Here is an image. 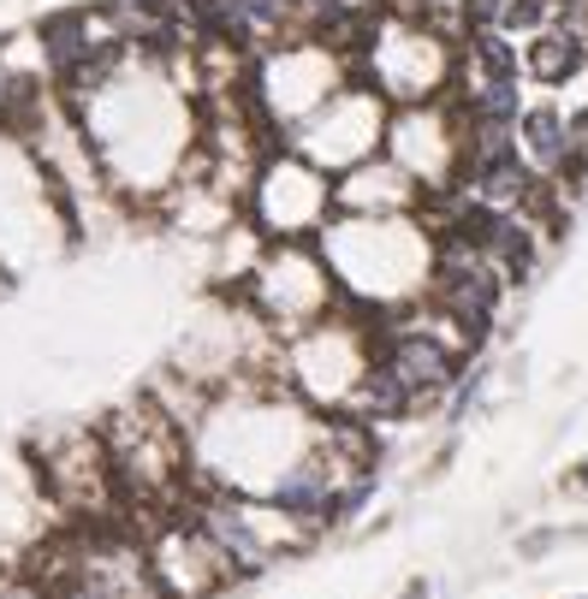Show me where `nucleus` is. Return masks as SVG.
<instances>
[{
	"mask_svg": "<svg viewBox=\"0 0 588 599\" xmlns=\"http://www.w3.org/2000/svg\"><path fill=\"white\" fill-rule=\"evenodd\" d=\"M577 481H588V457H583V469H577Z\"/></svg>",
	"mask_w": 588,
	"mask_h": 599,
	"instance_id": "4468645a",
	"label": "nucleus"
},
{
	"mask_svg": "<svg viewBox=\"0 0 588 599\" xmlns=\"http://www.w3.org/2000/svg\"><path fill=\"white\" fill-rule=\"evenodd\" d=\"M84 137L95 143L107 178H119L131 196H155L179 178L196 143V113L179 84L161 78V54L131 48L90 95L72 101Z\"/></svg>",
	"mask_w": 588,
	"mask_h": 599,
	"instance_id": "f257e3e1",
	"label": "nucleus"
},
{
	"mask_svg": "<svg viewBox=\"0 0 588 599\" xmlns=\"http://www.w3.org/2000/svg\"><path fill=\"white\" fill-rule=\"evenodd\" d=\"M0 599H60L42 576H0Z\"/></svg>",
	"mask_w": 588,
	"mask_h": 599,
	"instance_id": "f8f14e48",
	"label": "nucleus"
},
{
	"mask_svg": "<svg viewBox=\"0 0 588 599\" xmlns=\"http://www.w3.org/2000/svg\"><path fill=\"white\" fill-rule=\"evenodd\" d=\"M517 155L529 161V167L541 173L553 190H571V184H583V178H588L577 167V149H571V113L553 107V101L523 107V119H517Z\"/></svg>",
	"mask_w": 588,
	"mask_h": 599,
	"instance_id": "6e6552de",
	"label": "nucleus"
},
{
	"mask_svg": "<svg viewBox=\"0 0 588 599\" xmlns=\"http://www.w3.org/2000/svg\"><path fill=\"white\" fill-rule=\"evenodd\" d=\"M499 267L487 262V250L470 244H440L434 256V279H429V309L440 315L446 327H458L464 344H482L494 333V315H499Z\"/></svg>",
	"mask_w": 588,
	"mask_h": 599,
	"instance_id": "39448f33",
	"label": "nucleus"
},
{
	"mask_svg": "<svg viewBox=\"0 0 588 599\" xmlns=\"http://www.w3.org/2000/svg\"><path fill=\"white\" fill-rule=\"evenodd\" d=\"M227 576H238L232 558L215 546V534L196 517H172L161 540L149 546V582L161 599H208Z\"/></svg>",
	"mask_w": 588,
	"mask_h": 599,
	"instance_id": "423d86ee",
	"label": "nucleus"
},
{
	"mask_svg": "<svg viewBox=\"0 0 588 599\" xmlns=\"http://www.w3.org/2000/svg\"><path fill=\"white\" fill-rule=\"evenodd\" d=\"M583 66H588V18H583V0H565L559 18H547L541 30L523 36V78L541 89H565L583 78Z\"/></svg>",
	"mask_w": 588,
	"mask_h": 599,
	"instance_id": "0eeeda50",
	"label": "nucleus"
},
{
	"mask_svg": "<svg viewBox=\"0 0 588 599\" xmlns=\"http://www.w3.org/2000/svg\"><path fill=\"white\" fill-rule=\"evenodd\" d=\"M340 214V184L328 167L297 155L292 143H268L250 173V220L268 244H316Z\"/></svg>",
	"mask_w": 588,
	"mask_h": 599,
	"instance_id": "f03ea898",
	"label": "nucleus"
},
{
	"mask_svg": "<svg viewBox=\"0 0 588 599\" xmlns=\"http://www.w3.org/2000/svg\"><path fill=\"white\" fill-rule=\"evenodd\" d=\"M386 119H393V101H386L369 78L351 72V84L333 89L309 119H297L292 131H285V143H292L297 155H309L316 167H328V173H351V167H362V161H374L386 149Z\"/></svg>",
	"mask_w": 588,
	"mask_h": 599,
	"instance_id": "20e7f679",
	"label": "nucleus"
},
{
	"mask_svg": "<svg viewBox=\"0 0 588 599\" xmlns=\"http://www.w3.org/2000/svg\"><path fill=\"white\" fill-rule=\"evenodd\" d=\"M571 149H577V167L588 173V107L571 113Z\"/></svg>",
	"mask_w": 588,
	"mask_h": 599,
	"instance_id": "ddd939ff",
	"label": "nucleus"
},
{
	"mask_svg": "<svg viewBox=\"0 0 588 599\" xmlns=\"http://www.w3.org/2000/svg\"><path fill=\"white\" fill-rule=\"evenodd\" d=\"M506 7L511 0H452L458 12V30H506Z\"/></svg>",
	"mask_w": 588,
	"mask_h": 599,
	"instance_id": "9b49d317",
	"label": "nucleus"
},
{
	"mask_svg": "<svg viewBox=\"0 0 588 599\" xmlns=\"http://www.w3.org/2000/svg\"><path fill=\"white\" fill-rule=\"evenodd\" d=\"M458 54H464V48L446 42V36L434 30V18H417V12L386 18L381 12L369 48L357 54V78H369L393 107H405V101H434L458 84Z\"/></svg>",
	"mask_w": 588,
	"mask_h": 599,
	"instance_id": "7ed1b4c3",
	"label": "nucleus"
},
{
	"mask_svg": "<svg viewBox=\"0 0 588 599\" xmlns=\"http://www.w3.org/2000/svg\"><path fill=\"white\" fill-rule=\"evenodd\" d=\"M60 599H149L155 582H149V564H137L125 546H95V552H78L72 570L60 576Z\"/></svg>",
	"mask_w": 588,
	"mask_h": 599,
	"instance_id": "1a4fd4ad",
	"label": "nucleus"
},
{
	"mask_svg": "<svg viewBox=\"0 0 588 599\" xmlns=\"http://www.w3.org/2000/svg\"><path fill=\"white\" fill-rule=\"evenodd\" d=\"M422 202H429V190L398 167L386 149L374 161H362V167L340 173V208H351V214H417Z\"/></svg>",
	"mask_w": 588,
	"mask_h": 599,
	"instance_id": "9d476101",
	"label": "nucleus"
}]
</instances>
